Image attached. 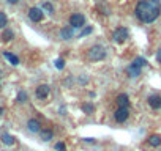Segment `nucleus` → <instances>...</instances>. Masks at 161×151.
<instances>
[{
    "mask_svg": "<svg viewBox=\"0 0 161 151\" xmlns=\"http://www.w3.org/2000/svg\"><path fill=\"white\" fill-rule=\"evenodd\" d=\"M134 14L142 24H152L161 14V2L159 0H139Z\"/></svg>",
    "mask_w": 161,
    "mask_h": 151,
    "instance_id": "nucleus-1",
    "label": "nucleus"
},
{
    "mask_svg": "<svg viewBox=\"0 0 161 151\" xmlns=\"http://www.w3.org/2000/svg\"><path fill=\"white\" fill-rule=\"evenodd\" d=\"M106 55H108L106 47L101 46V44H93V46L89 47V50H87V60H89V61H93V63L103 61V60L106 58Z\"/></svg>",
    "mask_w": 161,
    "mask_h": 151,
    "instance_id": "nucleus-2",
    "label": "nucleus"
},
{
    "mask_svg": "<svg viewBox=\"0 0 161 151\" xmlns=\"http://www.w3.org/2000/svg\"><path fill=\"white\" fill-rule=\"evenodd\" d=\"M128 38H130V30L126 27H117L112 32V41L117 44H123L125 41H128Z\"/></svg>",
    "mask_w": 161,
    "mask_h": 151,
    "instance_id": "nucleus-3",
    "label": "nucleus"
},
{
    "mask_svg": "<svg viewBox=\"0 0 161 151\" xmlns=\"http://www.w3.org/2000/svg\"><path fill=\"white\" fill-rule=\"evenodd\" d=\"M68 22H69V27H73V29H84L87 24V19L82 13H73L69 16Z\"/></svg>",
    "mask_w": 161,
    "mask_h": 151,
    "instance_id": "nucleus-4",
    "label": "nucleus"
},
{
    "mask_svg": "<svg viewBox=\"0 0 161 151\" xmlns=\"http://www.w3.org/2000/svg\"><path fill=\"white\" fill-rule=\"evenodd\" d=\"M130 107H117V110L114 112V120L119 124H123L130 120Z\"/></svg>",
    "mask_w": 161,
    "mask_h": 151,
    "instance_id": "nucleus-5",
    "label": "nucleus"
},
{
    "mask_svg": "<svg viewBox=\"0 0 161 151\" xmlns=\"http://www.w3.org/2000/svg\"><path fill=\"white\" fill-rule=\"evenodd\" d=\"M27 16H29V19H30L33 24H38V22H41V21L44 19V11H43L40 7H32V8H29Z\"/></svg>",
    "mask_w": 161,
    "mask_h": 151,
    "instance_id": "nucleus-6",
    "label": "nucleus"
},
{
    "mask_svg": "<svg viewBox=\"0 0 161 151\" xmlns=\"http://www.w3.org/2000/svg\"><path fill=\"white\" fill-rule=\"evenodd\" d=\"M49 95H51V85H47V84H41L35 88V98L40 99V101L47 99Z\"/></svg>",
    "mask_w": 161,
    "mask_h": 151,
    "instance_id": "nucleus-7",
    "label": "nucleus"
},
{
    "mask_svg": "<svg viewBox=\"0 0 161 151\" xmlns=\"http://www.w3.org/2000/svg\"><path fill=\"white\" fill-rule=\"evenodd\" d=\"M25 126H27V131L30 134H40V131L43 129V124L38 118H29Z\"/></svg>",
    "mask_w": 161,
    "mask_h": 151,
    "instance_id": "nucleus-8",
    "label": "nucleus"
},
{
    "mask_svg": "<svg viewBox=\"0 0 161 151\" xmlns=\"http://www.w3.org/2000/svg\"><path fill=\"white\" fill-rule=\"evenodd\" d=\"M147 104L150 109L153 110H159L161 109V95H150L147 98Z\"/></svg>",
    "mask_w": 161,
    "mask_h": 151,
    "instance_id": "nucleus-9",
    "label": "nucleus"
},
{
    "mask_svg": "<svg viewBox=\"0 0 161 151\" xmlns=\"http://www.w3.org/2000/svg\"><path fill=\"white\" fill-rule=\"evenodd\" d=\"M58 38L62 39V41H69V39H73L74 38V32H73V27H62L60 29V32H58Z\"/></svg>",
    "mask_w": 161,
    "mask_h": 151,
    "instance_id": "nucleus-10",
    "label": "nucleus"
},
{
    "mask_svg": "<svg viewBox=\"0 0 161 151\" xmlns=\"http://www.w3.org/2000/svg\"><path fill=\"white\" fill-rule=\"evenodd\" d=\"M126 76L130 79H137V77H141L142 76V68H139V66H136V65H130L128 68H126Z\"/></svg>",
    "mask_w": 161,
    "mask_h": 151,
    "instance_id": "nucleus-11",
    "label": "nucleus"
},
{
    "mask_svg": "<svg viewBox=\"0 0 161 151\" xmlns=\"http://www.w3.org/2000/svg\"><path fill=\"white\" fill-rule=\"evenodd\" d=\"M0 142H2L3 145H7V146H13L16 143V137L11 135L10 132H2L0 134Z\"/></svg>",
    "mask_w": 161,
    "mask_h": 151,
    "instance_id": "nucleus-12",
    "label": "nucleus"
},
{
    "mask_svg": "<svg viewBox=\"0 0 161 151\" xmlns=\"http://www.w3.org/2000/svg\"><path fill=\"white\" fill-rule=\"evenodd\" d=\"M115 104H117V107H130V96L126 95V93H120V95H117V98H115Z\"/></svg>",
    "mask_w": 161,
    "mask_h": 151,
    "instance_id": "nucleus-13",
    "label": "nucleus"
},
{
    "mask_svg": "<svg viewBox=\"0 0 161 151\" xmlns=\"http://www.w3.org/2000/svg\"><path fill=\"white\" fill-rule=\"evenodd\" d=\"M147 143L152 148H159L161 146V134H152L147 137Z\"/></svg>",
    "mask_w": 161,
    "mask_h": 151,
    "instance_id": "nucleus-14",
    "label": "nucleus"
},
{
    "mask_svg": "<svg viewBox=\"0 0 161 151\" xmlns=\"http://www.w3.org/2000/svg\"><path fill=\"white\" fill-rule=\"evenodd\" d=\"M40 138H41L43 142H51V140L54 138V129H51V128H43V129L40 131Z\"/></svg>",
    "mask_w": 161,
    "mask_h": 151,
    "instance_id": "nucleus-15",
    "label": "nucleus"
},
{
    "mask_svg": "<svg viewBox=\"0 0 161 151\" xmlns=\"http://www.w3.org/2000/svg\"><path fill=\"white\" fill-rule=\"evenodd\" d=\"M80 110H82L86 115H93V113H95V110H97V107H95V104H93V102L86 101V102L80 104Z\"/></svg>",
    "mask_w": 161,
    "mask_h": 151,
    "instance_id": "nucleus-16",
    "label": "nucleus"
},
{
    "mask_svg": "<svg viewBox=\"0 0 161 151\" xmlns=\"http://www.w3.org/2000/svg\"><path fill=\"white\" fill-rule=\"evenodd\" d=\"M16 38V33H14V30H11V29H3L2 30V41L3 43H10V41H13Z\"/></svg>",
    "mask_w": 161,
    "mask_h": 151,
    "instance_id": "nucleus-17",
    "label": "nucleus"
},
{
    "mask_svg": "<svg viewBox=\"0 0 161 151\" xmlns=\"http://www.w3.org/2000/svg\"><path fill=\"white\" fill-rule=\"evenodd\" d=\"M3 57L8 60V63L10 65H13V66H18L19 63H21V60H19V57L16 55V54H13V52H8V50H3Z\"/></svg>",
    "mask_w": 161,
    "mask_h": 151,
    "instance_id": "nucleus-18",
    "label": "nucleus"
},
{
    "mask_svg": "<svg viewBox=\"0 0 161 151\" xmlns=\"http://www.w3.org/2000/svg\"><path fill=\"white\" fill-rule=\"evenodd\" d=\"M27 101H29L27 91H25V90H19L18 95H16V102H18V104H25Z\"/></svg>",
    "mask_w": 161,
    "mask_h": 151,
    "instance_id": "nucleus-19",
    "label": "nucleus"
},
{
    "mask_svg": "<svg viewBox=\"0 0 161 151\" xmlns=\"http://www.w3.org/2000/svg\"><path fill=\"white\" fill-rule=\"evenodd\" d=\"M41 10L44 11V14L47 13L49 16H52V14L55 13V8H54V5H52L51 2H43V3H41Z\"/></svg>",
    "mask_w": 161,
    "mask_h": 151,
    "instance_id": "nucleus-20",
    "label": "nucleus"
},
{
    "mask_svg": "<svg viewBox=\"0 0 161 151\" xmlns=\"http://www.w3.org/2000/svg\"><path fill=\"white\" fill-rule=\"evenodd\" d=\"M7 27H8V16H7L5 11L0 10V30H3Z\"/></svg>",
    "mask_w": 161,
    "mask_h": 151,
    "instance_id": "nucleus-21",
    "label": "nucleus"
},
{
    "mask_svg": "<svg viewBox=\"0 0 161 151\" xmlns=\"http://www.w3.org/2000/svg\"><path fill=\"white\" fill-rule=\"evenodd\" d=\"M133 65H136V66H139V68H144V66L148 65V61H147L144 57H136V58L133 60Z\"/></svg>",
    "mask_w": 161,
    "mask_h": 151,
    "instance_id": "nucleus-22",
    "label": "nucleus"
},
{
    "mask_svg": "<svg viewBox=\"0 0 161 151\" xmlns=\"http://www.w3.org/2000/svg\"><path fill=\"white\" fill-rule=\"evenodd\" d=\"M92 32H93V27H90V25H87V27H86V29H84L82 32H80V33H79V38H84V36H87V35H90Z\"/></svg>",
    "mask_w": 161,
    "mask_h": 151,
    "instance_id": "nucleus-23",
    "label": "nucleus"
},
{
    "mask_svg": "<svg viewBox=\"0 0 161 151\" xmlns=\"http://www.w3.org/2000/svg\"><path fill=\"white\" fill-rule=\"evenodd\" d=\"M54 66H55L57 69H60V71H62V69L65 68V60H63V58H57V60L54 61Z\"/></svg>",
    "mask_w": 161,
    "mask_h": 151,
    "instance_id": "nucleus-24",
    "label": "nucleus"
},
{
    "mask_svg": "<svg viewBox=\"0 0 161 151\" xmlns=\"http://www.w3.org/2000/svg\"><path fill=\"white\" fill-rule=\"evenodd\" d=\"M54 149H55V151H66L65 142H57V143L54 145Z\"/></svg>",
    "mask_w": 161,
    "mask_h": 151,
    "instance_id": "nucleus-25",
    "label": "nucleus"
},
{
    "mask_svg": "<svg viewBox=\"0 0 161 151\" xmlns=\"http://www.w3.org/2000/svg\"><path fill=\"white\" fill-rule=\"evenodd\" d=\"M98 10H100V11H101V13H103L104 16H109V14H111V10H109V8H108V7H106L104 3H101V5L98 7Z\"/></svg>",
    "mask_w": 161,
    "mask_h": 151,
    "instance_id": "nucleus-26",
    "label": "nucleus"
},
{
    "mask_svg": "<svg viewBox=\"0 0 161 151\" xmlns=\"http://www.w3.org/2000/svg\"><path fill=\"white\" fill-rule=\"evenodd\" d=\"M87 82H89V79H87V77H84V74H82V77L79 79V84H80V85H84V84H87Z\"/></svg>",
    "mask_w": 161,
    "mask_h": 151,
    "instance_id": "nucleus-27",
    "label": "nucleus"
},
{
    "mask_svg": "<svg viewBox=\"0 0 161 151\" xmlns=\"http://www.w3.org/2000/svg\"><path fill=\"white\" fill-rule=\"evenodd\" d=\"M156 61L161 65V49H158V52H156Z\"/></svg>",
    "mask_w": 161,
    "mask_h": 151,
    "instance_id": "nucleus-28",
    "label": "nucleus"
},
{
    "mask_svg": "<svg viewBox=\"0 0 161 151\" xmlns=\"http://www.w3.org/2000/svg\"><path fill=\"white\" fill-rule=\"evenodd\" d=\"M7 3H8V5H18L19 0H7Z\"/></svg>",
    "mask_w": 161,
    "mask_h": 151,
    "instance_id": "nucleus-29",
    "label": "nucleus"
},
{
    "mask_svg": "<svg viewBox=\"0 0 161 151\" xmlns=\"http://www.w3.org/2000/svg\"><path fill=\"white\" fill-rule=\"evenodd\" d=\"M84 142H87V143H95V138H92V137H87V138H84Z\"/></svg>",
    "mask_w": 161,
    "mask_h": 151,
    "instance_id": "nucleus-30",
    "label": "nucleus"
},
{
    "mask_svg": "<svg viewBox=\"0 0 161 151\" xmlns=\"http://www.w3.org/2000/svg\"><path fill=\"white\" fill-rule=\"evenodd\" d=\"M5 113V107H0V117H2Z\"/></svg>",
    "mask_w": 161,
    "mask_h": 151,
    "instance_id": "nucleus-31",
    "label": "nucleus"
},
{
    "mask_svg": "<svg viewBox=\"0 0 161 151\" xmlns=\"http://www.w3.org/2000/svg\"><path fill=\"white\" fill-rule=\"evenodd\" d=\"M0 81H2V69H0Z\"/></svg>",
    "mask_w": 161,
    "mask_h": 151,
    "instance_id": "nucleus-32",
    "label": "nucleus"
}]
</instances>
